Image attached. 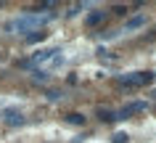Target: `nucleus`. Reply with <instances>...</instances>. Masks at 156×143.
<instances>
[{"instance_id": "9", "label": "nucleus", "mask_w": 156, "mask_h": 143, "mask_svg": "<svg viewBox=\"0 0 156 143\" xmlns=\"http://www.w3.org/2000/svg\"><path fill=\"white\" fill-rule=\"evenodd\" d=\"M34 80H37V82H45L48 77H45V72H34Z\"/></svg>"}, {"instance_id": "4", "label": "nucleus", "mask_w": 156, "mask_h": 143, "mask_svg": "<svg viewBox=\"0 0 156 143\" xmlns=\"http://www.w3.org/2000/svg\"><path fill=\"white\" fill-rule=\"evenodd\" d=\"M146 24V16H132L127 24H124V32H135V29H140V27Z\"/></svg>"}, {"instance_id": "8", "label": "nucleus", "mask_w": 156, "mask_h": 143, "mask_svg": "<svg viewBox=\"0 0 156 143\" xmlns=\"http://www.w3.org/2000/svg\"><path fill=\"white\" fill-rule=\"evenodd\" d=\"M45 37V32H34V34H27V40L29 42H37V40H42Z\"/></svg>"}, {"instance_id": "6", "label": "nucleus", "mask_w": 156, "mask_h": 143, "mask_svg": "<svg viewBox=\"0 0 156 143\" xmlns=\"http://www.w3.org/2000/svg\"><path fill=\"white\" fill-rule=\"evenodd\" d=\"M101 21H103V11H98V13H90V16H87V24H90V27L101 24Z\"/></svg>"}, {"instance_id": "3", "label": "nucleus", "mask_w": 156, "mask_h": 143, "mask_svg": "<svg viewBox=\"0 0 156 143\" xmlns=\"http://www.w3.org/2000/svg\"><path fill=\"white\" fill-rule=\"evenodd\" d=\"M143 109H146V103H143V101L127 103L124 109H119V111H116V119H127V117H130V114H138V111H143Z\"/></svg>"}, {"instance_id": "5", "label": "nucleus", "mask_w": 156, "mask_h": 143, "mask_svg": "<svg viewBox=\"0 0 156 143\" xmlns=\"http://www.w3.org/2000/svg\"><path fill=\"white\" fill-rule=\"evenodd\" d=\"M5 122H8V125H24V114H21V111H5Z\"/></svg>"}, {"instance_id": "1", "label": "nucleus", "mask_w": 156, "mask_h": 143, "mask_svg": "<svg viewBox=\"0 0 156 143\" xmlns=\"http://www.w3.org/2000/svg\"><path fill=\"white\" fill-rule=\"evenodd\" d=\"M45 24H48V16H42V13H27V16H19V19L11 21L8 32H13V34H32V32H37V29H42Z\"/></svg>"}, {"instance_id": "10", "label": "nucleus", "mask_w": 156, "mask_h": 143, "mask_svg": "<svg viewBox=\"0 0 156 143\" xmlns=\"http://www.w3.org/2000/svg\"><path fill=\"white\" fill-rule=\"evenodd\" d=\"M124 141H127V135H124V133H119V135H114V143H124Z\"/></svg>"}, {"instance_id": "7", "label": "nucleus", "mask_w": 156, "mask_h": 143, "mask_svg": "<svg viewBox=\"0 0 156 143\" xmlns=\"http://www.w3.org/2000/svg\"><path fill=\"white\" fill-rule=\"evenodd\" d=\"M69 122L72 125H85V117L82 114H69Z\"/></svg>"}, {"instance_id": "2", "label": "nucleus", "mask_w": 156, "mask_h": 143, "mask_svg": "<svg viewBox=\"0 0 156 143\" xmlns=\"http://www.w3.org/2000/svg\"><path fill=\"white\" fill-rule=\"evenodd\" d=\"M154 82V72H132V74H122L116 80L119 88L124 90H135V88H146V85Z\"/></svg>"}]
</instances>
